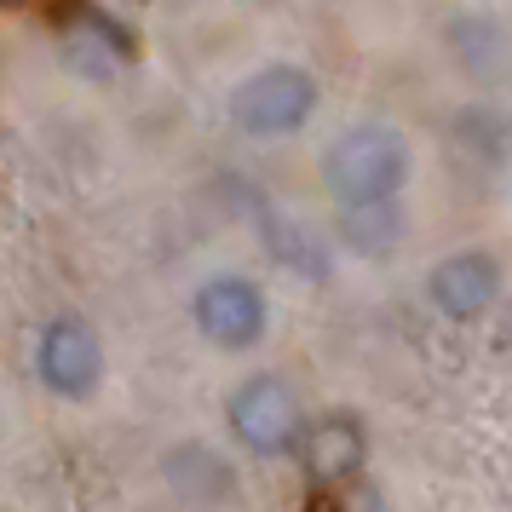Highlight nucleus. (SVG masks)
Segmentation results:
<instances>
[{"instance_id":"nucleus-1","label":"nucleus","mask_w":512,"mask_h":512,"mask_svg":"<svg viewBox=\"0 0 512 512\" xmlns=\"http://www.w3.org/2000/svg\"><path fill=\"white\" fill-rule=\"evenodd\" d=\"M409 185V139L392 121H357L323 150V190L334 208H380Z\"/></svg>"},{"instance_id":"nucleus-10","label":"nucleus","mask_w":512,"mask_h":512,"mask_svg":"<svg viewBox=\"0 0 512 512\" xmlns=\"http://www.w3.org/2000/svg\"><path fill=\"white\" fill-rule=\"evenodd\" d=\"M449 41H455V58H461L478 81H501V75L512 70V29H501L495 18L466 12V18L449 24Z\"/></svg>"},{"instance_id":"nucleus-8","label":"nucleus","mask_w":512,"mask_h":512,"mask_svg":"<svg viewBox=\"0 0 512 512\" xmlns=\"http://www.w3.org/2000/svg\"><path fill=\"white\" fill-rule=\"evenodd\" d=\"M265 254L277 259L282 271H294L305 282H323L334 271V254H328V242L317 225H305L294 213H271L265 219Z\"/></svg>"},{"instance_id":"nucleus-6","label":"nucleus","mask_w":512,"mask_h":512,"mask_svg":"<svg viewBox=\"0 0 512 512\" xmlns=\"http://www.w3.org/2000/svg\"><path fill=\"white\" fill-rule=\"evenodd\" d=\"M426 294L449 323H478L489 305L501 300V259L484 248H461V254H443L426 277Z\"/></svg>"},{"instance_id":"nucleus-2","label":"nucleus","mask_w":512,"mask_h":512,"mask_svg":"<svg viewBox=\"0 0 512 512\" xmlns=\"http://www.w3.org/2000/svg\"><path fill=\"white\" fill-rule=\"evenodd\" d=\"M317 116V75L300 64H265L231 93V121L248 139H288Z\"/></svg>"},{"instance_id":"nucleus-9","label":"nucleus","mask_w":512,"mask_h":512,"mask_svg":"<svg viewBox=\"0 0 512 512\" xmlns=\"http://www.w3.org/2000/svg\"><path fill=\"white\" fill-rule=\"evenodd\" d=\"M167 484H173V495H185L190 507H219L236 489V472L213 455L208 443H185V449L167 455Z\"/></svg>"},{"instance_id":"nucleus-11","label":"nucleus","mask_w":512,"mask_h":512,"mask_svg":"<svg viewBox=\"0 0 512 512\" xmlns=\"http://www.w3.org/2000/svg\"><path fill=\"white\" fill-rule=\"evenodd\" d=\"M340 242H346L351 254H392L397 242H403V213L397 202H380V208H346L340 213Z\"/></svg>"},{"instance_id":"nucleus-7","label":"nucleus","mask_w":512,"mask_h":512,"mask_svg":"<svg viewBox=\"0 0 512 512\" xmlns=\"http://www.w3.org/2000/svg\"><path fill=\"white\" fill-rule=\"evenodd\" d=\"M363 461H369V438L351 415H323L305 432V472L317 484H346L363 472Z\"/></svg>"},{"instance_id":"nucleus-5","label":"nucleus","mask_w":512,"mask_h":512,"mask_svg":"<svg viewBox=\"0 0 512 512\" xmlns=\"http://www.w3.org/2000/svg\"><path fill=\"white\" fill-rule=\"evenodd\" d=\"M35 374L41 386L58 397H93L98 380H104V340L93 334V323H81L75 311L52 317L35 340Z\"/></svg>"},{"instance_id":"nucleus-3","label":"nucleus","mask_w":512,"mask_h":512,"mask_svg":"<svg viewBox=\"0 0 512 512\" xmlns=\"http://www.w3.org/2000/svg\"><path fill=\"white\" fill-rule=\"evenodd\" d=\"M225 420H231V438L248 455H288L300 443V426H305L300 397L277 374H248L231 392V403H225Z\"/></svg>"},{"instance_id":"nucleus-4","label":"nucleus","mask_w":512,"mask_h":512,"mask_svg":"<svg viewBox=\"0 0 512 512\" xmlns=\"http://www.w3.org/2000/svg\"><path fill=\"white\" fill-rule=\"evenodd\" d=\"M190 317H196V334L219 351H254L271 328V305L259 294V282L248 277H208L190 300Z\"/></svg>"}]
</instances>
